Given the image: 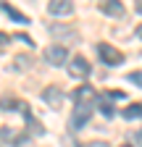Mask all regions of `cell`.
I'll return each instance as SVG.
<instances>
[{"label": "cell", "mask_w": 142, "mask_h": 147, "mask_svg": "<svg viewBox=\"0 0 142 147\" xmlns=\"http://www.w3.org/2000/svg\"><path fill=\"white\" fill-rule=\"evenodd\" d=\"M137 37H139V40H142V26H137Z\"/></svg>", "instance_id": "cell-16"}, {"label": "cell", "mask_w": 142, "mask_h": 147, "mask_svg": "<svg viewBox=\"0 0 142 147\" xmlns=\"http://www.w3.org/2000/svg\"><path fill=\"white\" fill-rule=\"evenodd\" d=\"M124 118H126V121L142 118V102H132L129 108H124Z\"/></svg>", "instance_id": "cell-11"}, {"label": "cell", "mask_w": 142, "mask_h": 147, "mask_svg": "<svg viewBox=\"0 0 142 147\" xmlns=\"http://www.w3.org/2000/svg\"><path fill=\"white\" fill-rule=\"evenodd\" d=\"M68 74H71V76H76V79H84L87 74H90V63H87V58H82V55H76V58H71Z\"/></svg>", "instance_id": "cell-4"}, {"label": "cell", "mask_w": 142, "mask_h": 147, "mask_svg": "<svg viewBox=\"0 0 142 147\" xmlns=\"http://www.w3.org/2000/svg\"><path fill=\"white\" fill-rule=\"evenodd\" d=\"M5 45H8V37H5V34H0V50H5Z\"/></svg>", "instance_id": "cell-14"}, {"label": "cell", "mask_w": 142, "mask_h": 147, "mask_svg": "<svg viewBox=\"0 0 142 147\" xmlns=\"http://www.w3.org/2000/svg\"><path fill=\"white\" fill-rule=\"evenodd\" d=\"M0 11H3V13H8V16L13 18V21H16V24H29V16L19 13V11H16L13 5H8V3H0Z\"/></svg>", "instance_id": "cell-8"}, {"label": "cell", "mask_w": 142, "mask_h": 147, "mask_svg": "<svg viewBox=\"0 0 142 147\" xmlns=\"http://www.w3.org/2000/svg\"><path fill=\"white\" fill-rule=\"evenodd\" d=\"M74 113H71V129H82L87 121L92 118V100H95V92L92 87H79L74 92Z\"/></svg>", "instance_id": "cell-1"}, {"label": "cell", "mask_w": 142, "mask_h": 147, "mask_svg": "<svg viewBox=\"0 0 142 147\" xmlns=\"http://www.w3.org/2000/svg\"><path fill=\"white\" fill-rule=\"evenodd\" d=\"M87 147H108V144H105V142H90Z\"/></svg>", "instance_id": "cell-15"}, {"label": "cell", "mask_w": 142, "mask_h": 147, "mask_svg": "<svg viewBox=\"0 0 142 147\" xmlns=\"http://www.w3.org/2000/svg\"><path fill=\"white\" fill-rule=\"evenodd\" d=\"M100 11L103 13H108V16H124V5L121 3H111V0H103V3H100Z\"/></svg>", "instance_id": "cell-10"}, {"label": "cell", "mask_w": 142, "mask_h": 147, "mask_svg": "<svg viewBox=\"0 0 142 147\" xmlns=\"http://www.w3.org/2000/svg\"><path fill=\"white\" fill-rule=\"evenodd\" d=\"M45 58H47L50 66H63L66 58H68V50H66L63 45H50V47L45 50Z\"/></svg>", "instance_id": "cell-3"}, {"label": "cell", "mask_w": 142, "mask_h": 147, "mask_svg": "<svg viewBox=\"0 0 142 147\" xmlns=\"http://www.w3.org/2000/svg\"><path fill=\"white\" fill-rule=\"evenodd\" d=\"M71 11H74L71 0H50L47 3V13H53V16H68Z\"/></svg>", "instance_id": "cell-5"}, {"label": "cell", "mask_w": 142, "mask_h": 147, "mask_svg": "<svg viewBox=\"0 0 142 147\" xmlns=\"http://www.w3.org/2000/svg\"><path fill=\"white\" fill-rule=\"evenodd\" d=\"M121 147H132V144H121Z\"/></svg>", "instance_id": "cell-18"}, {"label": "cell", "mask_w": 142, "mask_h": 147, "mask_svg": "<svg viewBox=\"0 0 142 147\" xmlns=\"http://www.w3.org/2000/svg\"><path fill=\"white\" fill-rule=\"evenodd\" d=\"M0 108H3V110H24L26 105L21 100H16L13 95H3V97H0Z\"/></svg>", "instance_id": "cell-7"}, {"label": "cell", "mask_w": 142, "mask_h": 147, "mask_svg": "<svg viewBox=\"0 0 142 147\" xmlns=\"http://www.w3.org/2000/svg\"><path fill=\"white\" fill-rule=\"evenodd\" d=\"M113 97L105 92V95H100V113L105 116V118H113V113H116V108H113V102H111Z\"/></svg>", "instance_id": "cell-9"}, {"label": "cell", "mask_w": 142, "mask_h": 147, "mask_svg": "<svg viewBox=\"0 0 142 147\" xmlns=\"http://www.w3.org/2000/svg\"><path fill=\"white\" fill-rule=\"evenodd\" d=\"M97 53H100L103 63H108V66H118V63L124 61V53H121V50H116L113 45H105V42H100V45H97Z\"/></svg>", "instance_id": "cell-2"}, {"label": "cell", "mask_w": 142, "mask_h": 147, "mask_svg": "<svg viewBox=\"0 0 142 147\" xmlns=\"http://www.w3.org/2000/svg\"><path fill=\"white\" fill-rule=\"evenodd\" d=\"M126 79H129L132 84H139V87H142V71H132L129 76H126Z\"/></svg>", "instance_id": "cell-12"}, {"label": "cell", "mask_w": 142, "mask_h": 147, "mask_svg": "<svg viewBox=\"0 0 142 147\" xmlns=\"http://www.w3.org/2000/svg\"><path fill=\"white\" fill-rule=\"evenodd\" d=\"M26 63H29L26 55H19V58H16V71H24V68H26Z\"/></svg>", "instance_id": "cell-13"}, {"label": "cell", "mask_w": 142, "mask_h": 147, "mask_svg": "<svg viewBox=\"0 0 142 147\" xmlns=\"http://www.w3.org/2000/svg\"><path fill=\"white\" fill-rule=\"evenodd\" d=\"M42 100L50 105V108H61V102H63V92H61V87H47L45 92H42Z\"/></svg>", "instance_id": "cell-6"}, {"label": "cell", "mask_w": 142, "mask_h": 147, "mask_svg": "<svg viewBox=\"0 0 142 147\" xmlns=\"http://www.w3.org/2000/svg\"><path fill=\"white\" fill-rule=\"evenodd\" d=\"M134 8H137V11H139V13H142V0H139V3H137V5H134Z\"/></svg>", "instance_id": "cell-17"}]
</instances>
